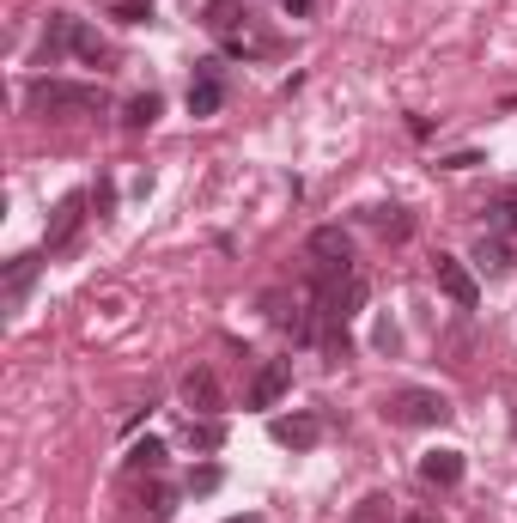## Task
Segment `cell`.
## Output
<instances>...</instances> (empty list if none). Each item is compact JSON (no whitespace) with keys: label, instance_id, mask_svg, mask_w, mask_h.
Instances as JSON below:
<instances>
[{"label":"cell","instance_id":"cell-3","mask_svg":"<svg viewBox=\"0 0 517 523\" xmlns=\"http://www.w3.org/2000/svg\"><path fill=\"white\" fill-rule=\"evenodd\" d=\"M384 414H390L396 426H445V420H451V402L438 396V390H396V396L384 402Z\"/></svg>","mask_w":517,"mask_h":523},{"label":"cell","instance_id":"cell-7","mask_svg":"<svg viewBox=\"0 0 517 523\" xmlns=\"http://www.w3.org/2000/svg\"><path fill=\"white\" fill-rule=\"evenodd\" d=\"M268 432H274V444H292V451H311V444L323 438V414L299 408V414H286V420H274Z\"/></svg>","mask_w":517,"mask_h":523},{"label":"cell","instance_id":"cell-27","mask_svg":"<svg viewBox=\"0 0 517 523\" xmlns=\"http://www.w3.org/2000/svg\"><path fill=\"white\" fill-rule=\"evenodd\" d=\"M226 523H262V517H256V511H244V517H226Z\"/></svg>","mask_w":517,"mask_h":523},{"label":"cell","instance_id":"cell-22","mask_svg":"<svg viewBox=\"0 0 517 523\" xmlns=\"http://www.w3.org/2000/svg\"><path fill=\"white\" fill-rule=\"evenodd\" d=\"M372 219H378V226H384V232H390V238H408V232H414V219H408V213H402V207H378V213H372Z\"/></svg>","mask_w":517,"mask_h":523},{"label":"cell","instance_id":"cell-13","mask_svg":"<svg viewBox=\"0 0 517 523\" xmlns=\"http://www.w3.org/2000/svg\"><path fill=\"white\" fill-rule=\"evenodd\" d=\"M171 511H177V493H171L165 481H153V487L140 493V517H146V523H171Z\"/></svg>","mask_w":517,"mask_h":523},{"label":"cell","instance_id":"cell-8","mask_svg":"<svg viewBox=\"0 0 517 523\" xmlns=\"http://www.w3.org/2000/svg\"><path fill=\"white\" fill-rule=\"evenodd\" d=\"M286 390H292V359H268L256 371V384H250V408H274Z\"/></svg>","mask_w":517,"mask_h":523},{"label":"cell","instance_id":"cell-5","mask_svg":"<svg viewBox=\"0 0 517 523\" xmlns=\"http://www.w3.org/2000/svg\"><path fill=\"white\" fill-rule=\"evenodd\" d=\"M219 104H226V80H219V61H195V80H189V116L207 122V116H219Z\"/></svg>","mask_w":517,"mask_h":523},{"label":"cell","instance_id":"cell-11","mask_svg":"<svg viewBox=\"0 0 517 523\" xmlns=\"http://www.w3.org/2000/svg\"><path fill=\"white\" fill-rule=\"evenodd\" d=\"M183 402H189L195 414H213V408H219V378H213L207 365H195L189 378H183Z\"/></svg>","mask_w":517,"mask_h":523},{"label":"cell","instance_id":"cell-15","mask_svg":"<svg viewBox=\"0 0 517 523\" xmlns=\"http://www.w3.org/2000/svg\"><path fill=\"white\" fill-rule=\"evenodd\" d=\"M73 25H80V19H67V13L49 19V31H43V61H61V55L73 49Z\"/></svg>","mask_w":517,"mask_h":523},{"label":"cell","instance_id":"cell-1","mask_svg":"<svg viewBox=\"0 0 517 523\" xmlns=\"http://www.w3.org/2000/svg\"><path fill=\"white\" fill-rule=\"evenodd\" d=\"M25 98H31V110H49V116H92L104 104L98 86H73V80H31Z\"/></svg>","mask_w":517,"mask_h":523},{"label":"cell","instance_id":"cell-12","mask_svg":"<svg viewBox=\"0 0 517 523\" xmlns=\"http://www.w3.org/2000/svg\"><path fill=\"white\" fill-rule=\"evenodd\" d=\"M159 110H165V98H159V92H140V98H128V104H122V128H153V122H159Z\"/></svg>","mask_w":517,"mask_h":523},{"label":"cell","instance_id":"cell-4","mask_svg":"<svg viewBox=\"0 0 517 523\" xmlns=\"http://www.w3.org/2000/svg\"><path fill=\"white\" fill-rule=\"evenodd\" d=\"M432 274H438V292H445L451 305H463V311L481 305V280L469 274V262H457V256H432Z\"/></svg>","mask_w":517,"mask_h":523},{"label":"cell","instance_id":"cell-10","mask_svg":"<svg viewBox=\"0 0 517 523\" xmlns=\"http://www.w3.org/2000/svg\"><path fill=\"white\" fill-rule=\"evenodd\" d=\"M244 19H250V13L238 7V0H207V13H201V25H207L213 37H226V43L244 31Z\"/></svg>","mask_w":517,"mask_h":523},{"label":"cell","instance_id":"cell-14","mask_svg":"<svg viewBox=\"0 0 517 523\" xmlns=\"http://www.w3.org/2000/svg\"><path fill=\"white\" fill-rule=\"evenodd\" d=\"M122 463H128L134 475H159V469H165V438H140Z\"/></svg>","mask_w":517,"mask_h":523},{"label":"cell","instance_id":"cell-19","mask_svg":"<svg viewBox=\"0 0 517 523\" xmlns=\"http://www.w3.org/2000/svg\"><path fill=\"white\" fill-rule=\"evenodd\" d=\"M189 444L195 451H219V444H226V426L219 420H189Z\"/></svg>","mask_w":517,"mask_h":523},{"label":"cell","instance_id":"cell-16","mask_svg":"<svg viewBox=\"0 0 517 523\" xmlns=\"http://www.w3.org/2000/svg\"><path fill=\"white\" fill-rule=\"evenodd\" d=\"M347 523H396V505H390V493H365L359 505H353V517Z\"/></svg>","mask_w":517,"mask_h":523},{"label":"cell","instance_id":"cell-20","mask_svg":"<svg viewBox=\"0 0 517 523\" xmlns=\"http://www.w3.org/2000/svg\"><path fill=\"white\" fill-rule=\"evenodd\" d=\"M37 268H43V256H13V268H7V292L19 298V292L37 280Z\"/></svg>","mask_w":517,"mask_h":523},{"label":"cell","instance_id":"cell-6","mask_svg":"<svg viewBox=\"0 0 517 523\" xmlns=\"http://www.w3.org/2000/svg\"><path fill=\"white\" fill-rule=\"evenodd\" d=\"M86 207H92V195H67L55 207V219H49V232H43V250H67L73 232H80V219H86Z\"/></svg>","mask_w":517,"mask_h":523},{"label":"cell","instance_id":"cell-23","mask_svg":"<svg viewBox=\"0 0 517 523\" xmlns=\"http://www.w3.org/2000/svg\"><path fill=\"white\" fill-rule=\"evenodd\" d=\"M487 213H493V226H505V232H517V189H505V195H499V201H493Z\"/></svg>","mask_w":517,"mask_h":523},{"label":"cell","instance_id":"cell-17","mask_svg":"<svg viewBox=\"0 0 517 523\" xmlns=\"http://www.w3.org/2000/svg\"><path fill=\"white\" fill-rule=\"evenodd\" d=\"M475 268L505 274V268H511V244H505V238H481V244H475Z\"/></svg>","mask_w":517,"mask_h":523},{"label":"cell","instance_id":"cell-9","mask_svg":"<svg viewBox=\"0 0 517 523\" xmlns=\"http://www.w3.org/2000/svg\"><path fill=\"white\" fill-rule=\"evenodd\" d=\"M420 481L426 487H457L463 481V451H426L420 457Z\"/></svg>","mask_w":517,"mask_h":523},{"label":"cell","instance_id":"cell-26","mask_svg":"<svg viewBox=\"0 0 517 523\" xmlns=\"http://www.w3.org/2000/svg\"><path fill=\"white\" fill-rule=\"evenodd\" d=\"M305 7H311V0H286V13H292V19H305Z\"/></svg>","mask_w":517,"mask_h":523},{"label":"cell","instance_id":"cell-21","mask_svg":"<svg viewBox=\"0 0 517 523\" xmlns=\"http://www.w3.org/2000/svg\"><path fill=\"white\" fill-rule=\"evenodd\" d=\"M110 19H122V25H146V19H153V0H116Z\"/></svg>","mask_w":517,"mask_h":523},{"label":"cell","instance_id":"cell-25","mask_svg":"<svg viewBox=\"0 0 517 523\" xmlns=\"http://www.w3.org/2000/svg\"><path fill=\"white\" fill-rule=\"evenodd\" d=\"M438 165H445V171H475L481 153H451V159H438Z\"/></svg>","mask_w":517,"mask_h":523},{"label":"cell","instance_id":"cell-18","mask_svg":"<svg viewBox=\"0 0 517 523\" xmlns=\"http://www.w3.org/2000/svg\"><path fill=\"white\" fill-rule=\"evenodd\" d=\"M73 55H80L86 67H104V55H110V49L98 43V31H86V25H73Z\"/></svg>","mask_w":517,"mask_h":523},{"label":"cell","instance_id":"cell-28","mask_svg":"<svg viewBox=\"0 0 517 523\" xmlns=\"http://www.w3.org/2000/svg\"><path fill=\"white\" fill-rule=\"evenodd\" d=\"M408 523H426V517H408Z\"/></svg>","mask_w":517,"mask_h":523},{"label":"cell","instance_id":"cell-2","mask_svg":"<svg viewBox=\"0 0 517 523\" xmlns=\"http://www.w3.org/2000/svg\"><path fill=\"white\" fill-rule=\"evenodd\" d=\"M305 250H311V262H317V292H329L335 280L353 274V238H347L341 226H317Z\"/></svg>","mask_w":517,"mask_h":523},{"label":"cell","instance_id":"cell-24","mask_svg":"<svg viewBox=\"0 0 517 523\" xmlns=\"http://www.w3.org/2000/svg\"><path fill=\"white\" fill-rule=\"evenodd\" d=\"M213 487H219V469H195L189 475V493H213Z\"/></svg>","mask_w":517,"mask_h":523}]
</instances>
